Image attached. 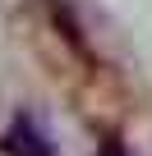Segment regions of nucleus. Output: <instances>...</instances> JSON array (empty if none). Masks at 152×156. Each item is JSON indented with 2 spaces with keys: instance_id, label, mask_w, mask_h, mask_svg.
Segmentation results:
<instances>
[{
  "instance_id": "obj_1",
  "label": "nucleus",
  "mask_w": 152,
  "mask_h": 156,
  "mask_svg": "<svg viewBox=\"0 0 152 156\" xmlns=\"http://www.w3.org/2000/svg\"><path fill=\"white\" fill-rule=\"evenodd\" d=\"M0 151H5V156H55V151H51V138H46L28 115L14 119V129L0 138Z\"/></svg>"
},
{
  "instance_id": "obj_2",
  "label": "nucleus",
  "mask_w": 152,
  "mask_h": 156,
  "mask_svg": "<svg viewBox=\"0 0 152 156\" xmlns=\"http://www.w3.org/2000/svg\"><path fill=\"white\" fill-rule=\"evenodd\" d=\"M102 156H120V147H115V142H106V147H102Z\"/></svg>"
}]
</instances>
